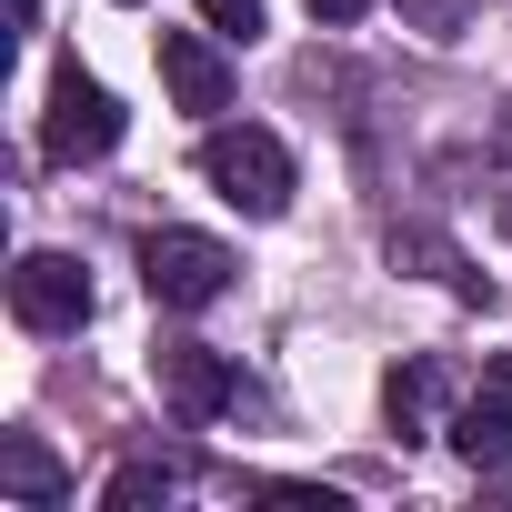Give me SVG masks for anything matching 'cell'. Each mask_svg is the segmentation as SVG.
I'll use <instances>...</instances> for the list:
<instances>
[{
  "instance_id": "cell-1",
  "label": "cell",
  "mask_w": 512,
  "mask_h": 512,
  "mask_svg": "<svg viewBox=\"0 0 512 512\" xmlns=\"http://www.w3.org/2000/svg\"><path fill=\"white\" fill-rule=\"evenodd\" d=\"M201 181L231 201V211H251V221H282L292 211V151L272 141V131H211L201 141Z\"/></svg>"
},
{
  "instance_id": "cell-2",
  "label": "cell",
  "mask_w": 512,
  "mask_h": 512,
  "mask_svg": "<svg viewBox=\"0 0 512 512\" xmlns=\"http://www.w3.org/2000/svg\"><path fill=\"white\" fill-rule=\"evenodd\" d=\"M231 251L211 241V231H151L141 241V292L161 302V312H211L221 292H231Z\"/></svg>"
},
{
  "instance_id": "cell-3",
  "label": "cell",
  "mask_w": 512,
  "mask_h": 512,
  "mask_svg": "<svg viewBox=\"0 0 512 512\" xmlns=\"http://www.w3.org/2000/svg\"><path fill=\"white\" fill-rule=\"evenodd\" d=\"M111 141H121V101H111L81 61H61V71H51V111H41V161L71 171V161H101Z\"/></svg>"
},
{
  "instance_id": "cell-4",
  "label": "cell",
  "mask_w": 512,
  "mask_h": 512,
  "mask_svg": "<svg viewBox=\"0 0 512 512\" xmlns=\"http://www.w3.org/2000/svg\"><path fill=\"white\" fill-rule=\"evenodd\" d=\"M11 312H21V332H81L91 322V272L71 251H21L11 262Z\"/></svg>"
},
{
  "instance_id": "cell-5",
  "label": "cell",
  "mask_w": 512,
  "mask_h": 512,
  "mask_svg": "<svg viewBox=\"0 0 512 512\" xmlns=\"http://www.w3.org/2000/svg\"><path fill=\"white\" fill-rule=\"evenodd\" d=\"M161 392H171L181 422H211V412L241 402V372H231L211 342H161Z\"/></svg>"
},
{
  "instance_id": "cell-6",
  "label": "cell",
  "mask_w": 512,
  "mask_h": 512,
  "mask_svg": "<svg viewBox=\"0 0 512 512\" xmlns=\"http://www.w3.org/2000/svg\"><path fill=\"white\" fill-rule=\"evenodd\" d=\"M452 452L462 462H512V362H482V382L452 412Z\"/></svg>"
},
{
  "instance_id": "cell-7",
  "label": "cell",
  "mask_w": 512,
  "mask_h": 512,
  "mask_svg": "<svg viewBox=\"0 0 512 512\" xmlns=\"http://www.w3.org/2000/svg\"><path fill=\"white\" fill-rule=\"evenodd\" d=\"M161 81H171L181 111H231V61L201 31H161Z\"/></svg>"
},
{
  "instance_id": "cell-8",
  "label": "cell",
  "mask_w": 512,
  "mask_h": 512,
  "mask_svg": "<svg viewBox=\"0 0 512 512\" xmlns=\"http://www.w3.org/2000/svg\"><path fill=\"white\" fill-rule=\"evenodd\" d=\"M0 492L11 502H71V472H61V452L41 432H11L0 442Z\"/></svg>"
},
{
  "instance_id": "cell-9",
  "label": "cell",
  "mask_w": 512,
  "mask_h": 512,
  "mask_svg": "<svg viewBox=\"0 0 512 512\" xmlns=\"http://www.w3.org/2000/svg\"><path fill=\"white\" fill-rule=\"evenodd\" d=\"M432 402H442V362H412V372H392V382H382V412H392V432H402V442L432 422Z\"/></svg>"
},
{
  "instance_id": "cell-10",
  "label": "cell",
  "mask_w": 512,
  "mask_h": 512,
  "mask_svg": "<svg viewBox=\"0 0 512 512\" xmlns=\"http://www.w3.org/2000/svg\"><path fill=\"white\" fill-rule=\"evenodd\" d=\"M161 492H171V472H161V462H131V472H111V482H101V502H111V512H131V502H161Z\"/></svg>"
},
{
  "instance_id": "cell-11",
  "label": "cell",
  "mask_w": 512,
  "mask_h": 512,
  "mask_svg": "<svg viewBox=\"0 0 512 512\" xmlns=\"http://www.w3.org/2000/svg\"><path fill=\"white\" fill-rule=\"evenodd\" d=\"M201 21L221 41H251V31H262V0H201Z\"/></svg>"
},
{
  "instance_id": "cell-12",
  "label": "cell",
  "mask_w": 512,
  "mask_h": 512,
  "mask_svg": "<svg viewBox=\"0 0 512 512\" xmlns=\"http://www.w3.org/2000/svg\"><path fill=\"white\" fill-rule=\"evenodd\" d=\"M272 502H292V512H342V492H322V482H272Z\"/></svg>"
},
{
  "instance_id": "cell-13",
  "label": "cell",
  "mask_w": 512,
  "mask_h": 512,
  "mask_svg": "<svg viewBox=\"0 0 512 512\" xmlns=\"http://www.w3.org/2000/svg\"><path fill=\"white\" fill-rule=\"evenodd\" d=\"M372 0H312V21H362Z\"/></svg>"
},
{
  "instance_id": "cell-14",
  "label": "cell",
  "mask_w": 512,
  "mask_h": 512,
  "mask_svg": "<svg viewBox=\"0 0 512 512\" xmlns=\"http://www.w3.org/2000/svg\"><path fill=\"white\" fill-rule=\"evenodd\" d=\"M502 231H512V211H502Z\"/></svg>"
}]
</instances>
